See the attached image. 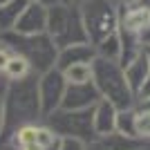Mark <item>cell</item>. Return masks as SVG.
Here are the masks:
<instances>
[{"instance_id":"obj_1","label":"cell","mask_w":150,"mask_h":150,"mask_svg":"<svg viewBox=\"0 0 150 150\" xmlns=\"http://www.w3.org/2000/svg\"><path fill=\"white\" fill-rule=\"evenodd\" d=\"M2 103H5L2 137L18 130L20 125L43 121V108H40V96H38V74H29L23 81L7 83Z\"/></svg>"},{"instance_id":"obj_2","label":"cell","mask_w":150,"mask_h":150,"mask_svg":"<svg viewBox=\"0 0 150 150\" xmlns=\"http://www.w3.org/2000/svg\"><path fill=\"white\" fill-rule=\"evenodd\" d=\"M2 43L25 58L34 74H45L56 67V56L58 47L52 43L47 34H18V31H7L2 34Z\"/></svg>"},{"instance_id":"obj_3","label":"cell","mask_w":150,"mask_h":150,"mask_svg":"<svg viewBox=\"0 0 150 150\" xmlns=\"http://www.w3.org/2000/svg\"><path fill=\"white\" fill-rule=\"evenodd\" d=\"M92 83L96 85L101 99L110 101L117 110L134 108V94L125 81V72L121 63L96 56L92 61Z\"/></svg>"},{"instance_id":"obj_4","label":"cell","mask_w":150,"mask_h":150,"mask_svg":"<svg viewBox=\"0 0 150 150\" xmlns=\"http://www.w3.org/2000/svg\"><path fill=\"white\" fill-rule=\"evenodd\" d=\"M45 34L52 38V43L58 50L76 43H90L85 27H83L81 9L74 2H61L52 5L47 9V29Z\"/></svg>"},{"instance_id":"obj_5","label":"cell","mask_w":150,"mask_h":150,"mask_svg":"<svg viewBox=\"0 0 150 150\" xmlns=\"http://www.w3.org/2000/svg\"><path fill=\"white\" fill-rule=\"evenodd\" d=\"M79 9L88 40L92 45H99L119 31V7L112 0H83Z\"/></svg>"},{"instance_id":"obj_6","label":"cell","mask_w":150,"mask_h":150,"mask_svg":"<svg viewBox=\"0 0 150 150\" xmlns=\"http://www.w3.org/2000/svg\"><path fill=\"white\" fill-rule=\"evenodd\" d=\"M43 121L61 139H76V141L90 144L96 137L94 108H90V110H65V108H58L52 114H47Z\"/></svg>"},{"instance_id":"obj_7","label":"cell","mask_w":150,"mask_h":150,"mask_svg":"<svg viewBox=\"0 0 150 150\" xmlns=\"http://www.w3.org/2000/svg\"><path fill=\"white\" fill-rule=\"evenodd\" d=\"M61 137L45 121L20 125L18 130L0 137V150H58Z\"/></svg>"},{"instance_id":"obj_8","label":"cell","mask_w":150,"mask_h":150,"mask_svg":"<svg viewBox=\"0 0 150 150\" xmlns=\"http://www.w3.org/2000/svg\"><path fill=\"white\" fill-rule=\"evenodd\" d=\"M65 90H67V81L61 69L54 67L45 74H38V96H40V108H43V119L63 105Z\"/></svg>"},{"instance_id":"obj_9","label":"cell","mask_w":150,"mask_h":150,"mask_svg":"<svg viewBox=\"0 0 150 150\" xmlns=\"http://www.w3.org/2000/svg\"><path fill=\"white\" fill-rule=\"evenodd\" d=\"M101 101V94L92 81L88 83H67L63 105L65 110H90Z\"/></svg>"},{"instance_id":"obj_10","label":"cell","mask_w":150,"mask_h":150,"mask_svg":"<svg viewBox=\"0 0 150 150\" xmlns=\"http://www.w3.org/2000/svg\"><path fill=\"white\" fill-rule=\"evenodd\" d=\"M150 25V11L139 5L121 7L119 9V31L121 34H130V36L141 38L144 29Z\"/></svg>"},{"instance_id":"obj_11","label":"cell","mask_w":150,"mask_h":150,"mask_svg":"<svg viewBox=\"0 0 150 150\" xmlns=\"http://www.w3.org/2000/svg\"><path fill=\"white\" fill-rule=\"evenodd\" d=\"M96 58V50H94L92 43H76V45H67L58 50L56 56V69L65 72L72 65H88Z\"/></svg>"},{"instance_id":"obj_12","label":"cell","mask_w":150,"mask_h":150,"mask_svg":"<svg viewBox=\"0 0 150 150\" xmlns=\"http://www.w3.org/2000/svg\"><path fill=\"white\" fill-rule=\"evenodd\" d=\"M47 9L50 7L27 2L13 31H18V34H45V29H47Z\"/></svg>"},{"instance_id":"obj_13","label":"cell","mask_w":150,"mask_h":150,"mask_svg":"<svg viewBox=\"0 0 150 150\" xmlns=\"http://www.w3.org/2000/svg\"><path fill=\"white\" fill-rule=\"evenodd\" d=\"M117 117H119V110L110 101L101 99L94 105V130H96V137L117 132Z\"/></svg>"},{"instance_id":"obj_14","label":"cell","mask_w":150,"mask_h":150,"mask_svg":"<svg viewBox=\"0 0 150 150\" xmlns=\"http://www.w3.org/2000/svg\"><path fill=\"white\" fill-rule=\"evenodd\" d=\"M139 146H144V144H139L134 139H128L119 132H112V134L94 137L90 144H85V150H134Z\"/></svg>"},{"instance_id":"obj_15","label":"cell","mask_w":150,"mask_h":150,"mask_svg":"<svg viewBox=\"0 0 150 150\" xmlns=\"http://www.w3.org/2000/svg\"><path fill=\"white\" fill-rule=\"evenodd\" d=\"M123 72H125V81H128V85H130L132 94H137V90L141 88V83L150 76V65H148V58H146L144 52H141L134 61L128 63V65L123 67Z\"/></svg>"},{"instance_id":"obj_16","label":"cell","mask_w":150,"mask_h":150,"mask_svg":"<svg viewBox=\"0 0 150 150\" xmlns=\"http://www.w3.org/2000/svg\"><path fill=\"white\" fill-rule=\"evenodd\" d=\"M25 7H27V0H9L5 5H0V34L16 29V23H18Z\"/></svg>"},{"instance_id":"obj_17","label":"cell","mask_w":150,"mask_h":150,"mask_svg":"<svg viewBox=\"0 0 150 150\" xmlns=\"http://www.w3.org/2000/svg\"><path fill=\"white\" fill-rule=\"evenodd\" d=\"M134 139L144 146H150V110L134 105Z\"/></svg>"},{"instance_id":"obj_18","label":"cell","mask_w":150,"mask_h":150,"mask_svg":"<svg viewBox=\"0 0 150 150\" xmlns=\"http://www.w3.org/2000/svg\"><path fill=\"white\" fill-rule=\"evenodd\" d=\"M29 74H34L31 67H29V63H27L25 58H20L18 54H13L11 61L7 63L5 72H2V79H5L7 83H11V81H23V79H27Z\"/></svg>"},{"instance_id":"obj_19","label":"cell","mask_w":150,"mask_h":150,"mask_svg":"<svg viewBox=\"0 0 150 150\" xmlns=\"http://www.w3.org/2000/svg\"><path fill=\"white\" fill-rule=\"evenodd\" d=\"M96 50V56L99 58H105V61H121V38H119V31L108 36L105 40H101L99 45H94Z\"/></svg>"},{"instance_id":"obj_20","label":"cell","mask_w":150,"mask_h":150,"mask_svg":"<svg viewBox=\"0 0 150 150\" xmlns=\"http://www.w3.org/2000/svg\"><path fill=\"white\" fill-rule=\"evenodd\" d=\"M117 132L123 134L128 139H134V108H128V110H119V117H117ZM137 141V139H134Z\"/></svg>"},{"instance_id":"obj_21","label":"cell","mask_w":150,"mask_h":150,"mask_svg":"<svg viewBox=\"0 0 150 150\" xmlns=\"http://www.w3.org/2000/svg\"><path fill=\"white\" fill-rule=\"evenodd\" d=\"M63 76H65L67 83H88V81H92V63H88V65H72V67H67L63 72Z\"/></svg>"},{"instance_id":"obj_22","label":"cell","mask_w":150,"mask_h":150,"mask_svg":"<svg viewBox=\"0 0 150 150\" xmlns=\"http://www.w3.org/2000/svg\"><path fill=\"white\" fill-rule=\"evenodd\" d=\"M146 101H150V76L141 83V88L134 94V105H137V103H146Z\"/></svg>"},{"instance_id":"obj_23","label":"cell","mask_w":150,"mask_h":150,"mask_svg":"<svg viewBox=\"0 0 150 150\" xmlns=\"http://www.w3.org/2000/svg\"><path fill=\"white\" fill-rule=\"evenodd\" d=\"M11 56H13V52L7 47L2 40H0V76H2V72H5V67H7V63L11 61Z\"/></svg>"},{"instance_id":"obj_24","label":"cell","mask_w":150,"mask_h":150,"mask_svg":"<svg viewBox=\"0 0 150 150\" xmlns=\"http://www.w3.org/2000/svg\"><path fill=\"white\" fill-rule=\"evenodd\" d=\"M58 150H85V144H83V141H76V139H61Z\"/></svg>"},{"instance_id":"obj_25","label":"cell","mask_w":150,"mask_h":150,"mask_svg":"<svg viewBox=\"0 0 150 150\" xmlns=\"http://www.w3.org/2000/svg\"><path fill=\"white\" fill-rule=\"evenodd\" d=\"M2 130H5V103L0 96V137H2Z\"/></svg>"},{"instance_id":"obj_26","label":"cell","mask_w":150,"mask_h":150,"mask_svg":"<svg viewBox=\"0 0 150 150\" xmlns=\"http://www.w3.org/2000/svg\"><path fill=\"white\" fill-rule=\"evenodd\" d=\"M112 2H114L117 7H119V9H121V7H130V5H137L139 0H112Z\"/></svg>"},{"instance_id":"obj_27","label":"cell","mask_w":150,"mask_h":150,"mask_svg":"<svg viewBox=\"0 0 150 150\" xmlns=\"http://www.w3.org/2000/svg\"><path fill=\"white\" fill-rule=\"evenodd\" d=\"M141 43H144V47L146 45H150V25L144 29V34H141Z\"/></svg>"},{"instance_id":"obj_28","label":"cell","mask_w":150,"mask_h":150,"mask_svg":"<svg viewBox=\"0 0 150 150\" xmlns=\"http://www.w3.org/2000/svg\"><path fill=\"white\" fill-rule=\"evenodd\" d=\"M27 2H36V5H43V7H52V5H56L58 0H27Z\"/></svg>"},{"instance_id":"obj_29","label":"cell","mask_w":150,"mask_h":150,"mask_svg":"<svg viewBox=\"0 0 150 150\" xmlns=\"http://www.w3.org/2000/svg\"><path fill=\"white\" fill-rule=\"evenodd\" d=\"M5 90H7V81L2 79V76H0V96L5 94Z\"/></svg>"},{"instance_id":"obj_30","label":"cell","mask_w":150,"mask_h":150,"mask_svg":"<svg viewBox=\"0 0 150 150\" xmlns=\"http://www.w3.org/2000/svg\"><path fill=\"white\" fill-rule=\"evenodd\" d=\"M139 5L144 7V9H148V11H150V0H139Z\"/></svg>"},{"instance_id":"obj_31","label":"cell","mask_w":150,"mask_h":150,"mask_svg":"<svg viewBox=\"0 0 150 150\" xmlns=\"http://www.w3.org/2000/svg\"><path fill=\"white\" fill-rule=\"evenodd\" d=\"M144 54H146V58H148V65H150V45H146V47H144Z\"/></svg>"},{"instance_id":"obj_32","label":"cell","mask_w":150,"mask_h":150,"mask_svg":"<svg viewBox=\"0 0 150 150\" xmlns=\"http://www.w3.org/2000/svg\"><path fill=\"white\" fill-rule=\"evenodd\" d=\"M137 105H144L146 110H150V101H146V103H137Z\"/></svg>"},{"instance_id":"obj_33","label":"cell","mask_w":150,"mask_h":150,"mask_svg":"<svg viewBox=\"0 0 150 150\" xmlns=\"http://www.w3.org/2000/svg\"><path fill=\"white\" fill-rule=\"evenodd\" d=\"M134 150H150V146H139V148H134Z\"/></svg>"},{"instance_id":"obj_34","label":"cell","mask_w":150,"mask_h":150,"mask_svg":"<svg viewBox=\"0 0 150 150\" xmlns=\"http://www.w3.org/2000/svg\"><path fill=\"white\" fill-rule=\"evenodd\" d=\"M69 2H74V5H81L83 0H69Z\"/></svg>"},{"instance_id":"obj_35","label":"cell","mask_w":150,"mask_h":150,"mask_svg":"<svg viewBox=\"0 0 150 150\" xmlns=\"http://www.w3.org/2000/svg\"><path fill=\"white\" fill-rule=\"evenodd\" d=\"M5 2H9V0H0V5H5Z\"/></svg>"},{"instance_id":"obj_36","label":"cell","mask_w":150,"mask_h":150,"mask_svg":"<svg viewBox=\"0 0 150 150\" xmlns=\"http://www.w3.org/2000/svg\"><path fill=\"white\" fill-rule=\"evenodd\" d=\"M61 2H69V0H61Z\"/></svg>"},{"instance_id":"obj_37","label":"cell","mask_w":150,"mask_h":150,"mask_svg":"<svg viewBox=\"0 0 150 150\" xmlns=\"http://www.w3.org/2000/svg\"><path fill=\"white\" fill-rule=\"evenodd\" d=\"M0 40H2V34H0Z\"/></svg>"}]
</instances>
